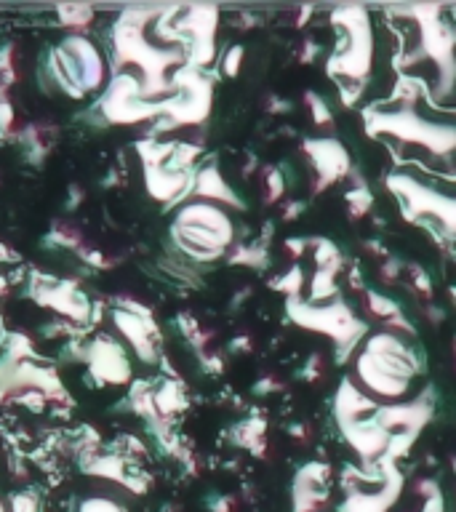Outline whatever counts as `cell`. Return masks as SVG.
Here are the masks:
<instances>
[{"label": "cell", "mask_w": 456, "mask_h": 512, "mask_svg": "<svg viewBox=\"0 0 456 512\" xmlns=\"http://www.w3.org/2000/svg\"><path fill=\"white\" fill-rule=\"evenodd\" d=\"M387 11L406 24L400 67L427 72L430 99L440 110L456 104V19L451 8L446 3H408Z\"/></svg>", "instance_id": "cell-2"}, {"label": "cell", "mask_w": 456, "mask_h": 512, "mask_svg": "<svg viewBox=\"0 0 456 512\" xmlns=\"http://www.w3.org/2000/svg\"><path fill=\"white\" fill-rule=\"evenodd\" d=\"M414 494L422 499V507H419V512H446V499H443L440 483L435 478L416 480Z\"/></svg>", "instance_id": "cell-13"}, {"label": "cell", "mask_w": 456, "mask_h": 512, "mask_svg": "<svg viewBox=\"0 0 456 512\" xmlns=\"http://www.w3.org/2000/svg\"><path fill=\"white\" fill-rule=\"evenodd\" d=\"M286 315L304 331L328 336L334 342L336 363H347L371 331V323L360 318L342 294L326 302H310L304 296L286 299Z\"/></svg>", "instance_id": "cell-6"}, {"label": "cell", "mask_w": 456, "mask_h": 512, "mask_svg": "<svg viewBox=\"0 0 456 512\" xmlns=\"http://www.w3.org/2000/svg\"><path fill=\"white\" fill-rule=\"evenodd\" d=\"M424 371L422 355L400 331H368L352 355L350 379L379 403H403L416 395Z\"/></svg>", "instance_id": "cell-3"}, {"label": "cell", "mask_w": 456, "mask_h": 512, "mask_svg": "<svg viewBox=\"0 0 456 512\" xmlns=\"http://www.w3.org/2000/svg\"><path fill=\"white\" fill-rule=\"evenodd\" d=\"M336 46L326 62L328 78L334 80L342 104H355L368 88L374 72V24L363 6H339L331 11Z\"/></svg>", "instance_id": "cell-4"}, {"label": "cell", "mask_w": 456, "mask_h": 512, "mask_svg": "<svg viewBox=\"0 0 456 512\" xmlns=\"http://www.w3.org/2000/svg\"><path fill=\"white\" fill-rule=\"evenodd\" d=\"M331 499V467L326 462H307L291 480V510L326 512Z\"/></svg>", "instance_id": "cell-10"}, {"label": "cell", "mask_w": 456, "mask_h": 512, "mask_svg": "<svg viewBox=\"0 0 456 512\" xmlns=\"http://www.w3.org/2000/svg\"><path fill=\"white\" fill-rule=\"evenodd\" d=\"M192 195L200 200H211V203H219L224 208H232V211H243L246 203L240 198L238 192L232 190L230 182L224 179L222 171L216 166L200 168L198 174L192 176Z\"/></svg>", "instance_id": "cell-12"}, {"label": "cell", "mask_w": 456, "mask_h": 512, "mask_svg": "<svg viewBox=\"0 0 456 512\" xmlns=\"http://www.w3.org/2000/svg\"><path fill=\"white\" fill-rule=\"evenodd\" d=\"M302 152L307 158V168L312 176V192L320 195L352 174L350 152L336 136H307L302 142Z\"/></svg>", "instance_id": "cell-9"}, {"label": "cell", "mask_w": 456, "mask_h": 512, "mask_svg": "<svg viewBox=\"0 0 456 512\" xmlns=\"http://www.w3.org/2000/svg\"><path fill=\"white\" fill-rule=\"evenodd\" d=\"M171 240L176 251L192 262H219L238 246V227L230 208L211 203V200L192 198L174 214Z\"/></svg>", "instance_id": "cell-5"}, {"label": "cell", "mask_w": 456, "mask_h": 512, "mask_svg": "<svg viewBox=\"0 0 456 512\" xmlns=\"http://www.w3.org/2000/svg\"><path fill=\"white\" fill-rule=\"evenodd\" d=\"M264 432H267V424L262 419H248V422L235 427V443L243 448H251V451H259L264 443Z\"/></svg>", "instance_id": "cell-16"}, {"label": "cell", "mask_w": 456, "mask_h": 512, "mask_svg": "<svg viewBox=\"0 0 456 512\" xmlns=\"http://www.w3.org/2000/svg\"><path fill=\"white\" fill-rule=\"evenodd\" d=\"M406 475L398 464H382L374 470L347 467L342 472V502L339 512H390L403 496Z\"/></svg>", "instance_id": "cell-8"}, {"label": "cell", "mask_w": 456, "mask_h": 512, "mask_svg": "<svg viewBox=\"0 0 456 512\" xmlns=\"http://www.w3.org/2000/svg\"><path fill=\"white\" fill-rule=\"evenodd\" d=\"M78 512H126V507L110 494H91L80 499Z\"/></svg>", "instance_id": "cell-19"}, {"label": "cell", "mask_w": 456, "mask_h": 512, "mask_svg": "<svg viewBox=\"0 0 456 512\" xmlns=\"http://www.w3.org/2000/svg\"><path fill=\"white\" fill-rule=\"evenodd\" d=\"M363 126L371 139L390 144L403 158L443 174L456 171V115L424 107L416 88L392 96L390 102L368 104Z\"/></svg>", "instance_id": "cell-1"}, {"label": "cell", "mask_w": 456, "mask_h": 512, "mask_svg": "<svg viewBox=\"0 0 456 512\" xmlns=\"http://www.w3.org/2000/svg\"><path fill=\"white\" fill-rule=\"evenodd\" d=\"M8 512H38V496L35 494H16L14 499H11V507H8Z\"/></svg>", "instance_id": "cell-21"}, {"label": "cell", "mask_w": 456, "mask_h": 512, "mask_svg": "<svg viewBox=\"0 0 456 512\" xmlns=\"http://www.w3.org/2000/svg\"><path fill=\"white\" fill-rule=\"evenodd\" d=\"M91 371L99 382L123 384L131 376V363H128L126 347L118 339H99L94 350L88 355Z\"/></svg>", "instance_id": "cell-11"}, {"label": "cell", "mask_w": 456, "mask_h": 512, "mask_svg": "<svg viewBox=\"0 0 456 512\" xmlns=\"http://www.w3.org/2000/svg\"><path fill=\"white\" fill-rule=\"evenodd\" d=\"M243 59H246V48L240 46V43H235V46H230L227 51L222 54V72L227 75V78H235L240 72V67H243Z\"/></svg>", "instance_id": "cell-20"}, {"label": "cell", "mask_w": 456, "mask_h": 512, "mask_svg": "<svg viewBox=\"0 0 456 512\" xmlns=\"http://www.w3.org/2000/svg\"><path fill=\"white\" fill-rule=\"evenodd\" d=\"M304 104H307V112H310L312 126H318V128L334 126V115H331V110H328V104L323 96L315 94V91H307V94H304Z\"/></svg>", "instance_id": "cell-17"}, {"label": "cell", "mask_w": 456, "mask_h": 512, "mask_svg": "<svg viewBox=\"0 0 456 512\" xmlns=\"http://www.w3.org/2000/svg\"><path fill=\"white\" fill-rule=\"evenodd\" d=\"M262 190H264V203L275 206L280 200L286 198V176L275 166L262 168Z\"/></svg>", "instance_id": "cell-15"}, {"label": "cell", "mask_w": 456, "mask_h": 512, "mask_svg": "<svg viewBox=\"0 0 456 512\" xmlns=\"http://www.w3.org/2000/svg\"><path fill=\"white\" fill-rule=\"evenodd\" d=\"M387 190L398 200L406 222L422 224L446 240H456V190H446L411 171H392Z\"/></svg>", "instance_id": "cell-7"}, {"label": "cell", "mask_w": 456, "mask_h": 512, "mask_svg": "<svg viewBox=\"0 0 456 512\" xmlns=\"http://www.w3.org/2000/svg\"><path fill=\"white\" fill-rule=\"evenodd\" d=\"M0 512H8V507H6V502H3V499H0Z\"/></svg>", "instance_id": "cell-23"}, {"label": "cell", "mask_w": 456, "mask_h": 512, "mask_svg": "<svg viewBox=\"0 0 456 512\" xmlns=\"http://www.w3.org/2000/svg\"><path fill=\"white\" fill-rule=\"evenodd\" d=\"M451 302L456 304V286H451ZM454 350H456V336H454Z\"/></svg>", "instance_id": "cell-22"}, {"label": "cell", "mask_w": 456, "mask_h": 512, "mask_svg": "<svg viewBox=\"0 0 456 512\" xmlns=\"http://www.w3.org/2000/svg\"><path fill=\"white\" fill-rule=\"evenodd\" d=\"M275 291H280V294L286 296V299H299L304 291V286H307V278H304V270L302 264H291L283 275H278V278L272 280L270 283Z\"/></svg>", "instance_id": "cell-14"}, {"label": "cell", "mask_w": 456, "mask_h": 512, "mask_svg": "<svg viewBox=\"0 0 456 512\" xmlns=\"http://www.w3.org/2000/svg\"><path fill=\"white\" fill-rule=\"evenodd\" d=\"M371 206H374V198H371V192H368L366 184L358 182L355 187H350V192H347V211L352 214V219L366 216Z\"/></svg>", "instance_id": "cell-18"}]
</instances>
